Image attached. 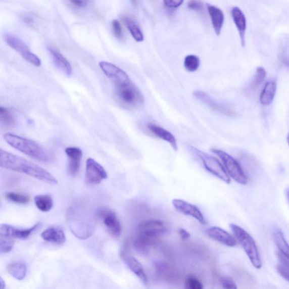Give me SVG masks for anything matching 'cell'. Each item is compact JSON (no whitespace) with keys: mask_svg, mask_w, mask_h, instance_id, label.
Instances as JSON below:
<instances>
[{"mask_svg":"<svg viewBox=\"0 0 289 289\" xmlns=\"http://www.w3.org/2000/svg\"><path fill=\"white\" fill-rule=\"evenodd\" d=\"M0 166L6 169L30 176L47 184L55 185L58 181L51 173L44 168L1 149Z\"/></svg>","mask_w":289,"mask_h":289,"instance_id":"cell-1","label":"cell"},{"mask_svg":"<svg viewBox=\"0 0 289 289\" xmlns=\"http://www.w3.org/2000/svg\"><path fill=\"white\" fill-rule=\"evenodd\" d=\"M4 138L9 146L28 157L43 162L51 160L50 154L46 149L32 139L12 133L4 134Z\"/></svg>","mask_w":289,"mask_h":289,"instance_id":"cell-2","label":"cell"},{"mask_svg":"<svg viewBox=\"0 0 289 289\" xmlns=\"http://www.w3.org/2000/svg\"><path fill=\"white\" fill-rule=\"evenodd\" d=\"M236 239L238 240L246 254H247L253 266L257 269H261L262 263L258 249L255 240L248 232L239 226L231 224L229 225Z\"/></svg>","mask_w":289,"mask_h":289,"instance_id":"cell-3","label":"cell"},{"mask_svg":"<svg viewBox=\"0 0 289 289\" xmlns=\"http://www.w3.org/2000/svg\"><path fill=\"white\" fill-rule=\"evenodd\" d=\"M211 151L220 159L229 177L239 184H248V177L237 160L228 153L219 149H213Z\"/></svg>","mask_w":289,"mask_h":289,"instance_id":"cell-4","label":"cell"},{"mask_svg":"<svg viewBox=\"0 0 289 289\" xmlns=\"http://www.w3.org/2000/svg\"><path fill=\"white\" fill-rule=\"evenodd\" d=\"M76 213H75L73 217H71L70 219L72 232L79 238H88L93 233L94 220L91 217L85 214L83 210H81V213L80 211L79 212V215L77 212Z\"/></svg>","mask_w":289,"mask_h":289,"instance_id":"cell-5","label":"cell"},{"mask_svg":"<svg viewBox=\"0 0 289 289\" xmlns=\"http://www.w3.org/2000/svg\"><path fill=\"white\" fill-rule=\"evenodd\" d=\"M117 95L120 103L128 108L141 107L144 104V98L141 91L132 82L118 86Z\"/></svg>","mask_w":289,"mask_h":289,"instance_id":"cell-6","label":"cell"},{"mask_svg":"<svg viewBox=\"0 0 289 289\" xmlns=\"http://www.w3.org/2000/svg\"><path fill=\"white\" fill-rule=\"evenodd\" d=\"M167 232L166 226L137 230V234L134 240V247L139 252H147L149 248L157 244L161 236Z\"/></svg>","mask_w":289,"mask_h":289,"instance_id":"cell-7","label":"cell"},{"mask_svg":"<svg viewBox=\"0 0 289 289\" xmlns=\"http://www.w3.org/2000/svg\"><path fill=\"white\" fill-rule=\"evenodd\" d=\"M191 149L200 159L207 170L226 184H230V178L226 173L223 165L218 159L196 148L191 147Z\"/></svg>","mask_w":289,"mask_h":289,"instance_id":"cell-8","label":"cell"},{"mask_svg":"<svg viewBox=\"0 0 289 289\" xmlns=\"http://www.w3.org/2000/svg\"><path fill=\"white\" fill-rule=\"evenodd\" d=\"M7 44L15 50L19 55L31 64L35 66H40L41 61L36 55L33 54L29 48L20 38L15 35L8 34L6 36Z\"/></svg>","mask_w":289,"mask_h":289,"instance_id":"cell-9","label":"cell"},{"mask_svg":"<svg viewBox=\"0 0 289 289\" xmlns=\"http://www.w3.org/2000/svg\"><path fill=\"white\" fill-rule=\"evenodd\" d=\"M99 66L104 74L114 82L117 87L131 83L126 72L117 66L106 61L100 62Z\"/></svg>","mask_w":289,"mask_h":289,"instance_id":"cell-10","label":"cell"},{"mask_svg":"<svg viewBox=\"0 0 289 289\" xmlns=\"http://www.w3.org/2000/svg\"><path fill=\"white\" fill-rule=\"evenodd\" d=\"M107 177L105 168L93 158H88L86 162V182L90 185H97Z\"/></svg>","mask_w":289,"mask_h":289,"instance_id":"cell-11","label":"cell"},{"mask_svg":"<svg viewBox=\"0 0 289 289\" xmlns=\"http://www.w3.org/2000/svg\"><path fill=\"white\" fill-rule=\"evenodd\" d=\"M194 95L196 99L201 101L202 103H204L211 109L215 111L216 112L226 115V116H235L236 113L232 108L217 102L204 91L197 90L195 91Z\"/></svg>","mask_w":289,"mask_h":289,"instance_id":"cell-12","label":"cell"},{"mask_svg":"<svg viewBox=\"0 0 289 289\" xmlns=\"http://www.w3.org/2000/svg\"><path fill=\"white\" fill-rule=\"evenodd\" d=\"M98 215L111 234L115 237H119L121 235L122 225L117 214L114 211L108 209L101 210L98 212Z\"/></svg>","mask_w":289,"mask_h":289,"instance_id":"cell-13","label":"cell"},{"mask_svg":"<svg viewBox=\"0 0 289 289\" xmlns=\"http://www.w3.org/2000/svg\"><path fill=\"white\" fill-rule=\"evenodd\" d=\"M172 205L175 209L180 213L192 217L202 224H206L204 216L198 207L179 199L173 200Z\"/></svg>","mask_w":289,"mask_h":289,"instance_id":"cell-14","label":"cell"},{"mask_svg":"<svg viewBox=\"0 0 289 289\" xmlns=\"http://www.w3.org/2000/svg\"><path fill=\"white\" fill-rule=\"evenodd\" d=\"M41 225V223H39L30 228L21 229L9 224H2L0 226V235L7 236L12 238L26 239Z\"/></svg>","mask_w":289,"mask_h":289,"instance_id":"cell-15","label":"cell"},{"mask_svg":"<svg viewBox=\"0 0 289 289\" xmlns=\"http://www.w3.org/2000/svg\"><path fill=\"white\" fill-rule=\"evenodd\" d=\"M209 237L229 247H234L237 242L232 235L222 228L213 226L206 230Z\"/></svg>","mask_w":289,"mask_h":289,"instance_id":"cell-16","label":"cell"},{"mask_svg":"<svg viewBox=\"0 0 289 289\" xmlns=\"http://www.w3.org/2000/svg\"><path fill=\"white\" fill-rule=\"evenodd\" d=\"M231 16L237 29L240 43L244 47L245 45L246 31L247 28V19L243 12L238 7H234L231 10Z\"/></svg>","mask_w":289,"mask_h":289,"instance_id":"cell-17","label":"cell"},{"mask_svg":"<svg viewBox=\"0 0 289 289\" xmlns=\"http://www.w3.org/2000/svg\"><path fill=\"white\" fill-rule=\"evenodd\" d=\"M65 152L69 158V172L71 175H75L80 170L83 152L78 148L69 147L66 149Z\"/></svg>","mask_w":289,"mask_h":289,"instance_id":"cell-18","label":"cell"},{"mask_svg":"<svg viewBox=\"0 0 289 289\" xmlns=\"http://www.w3.org/2000/svg\"><path fill=\"white\" fill-rule=\"evenodd\" d=\"M47 50L49 51L52 60L57 68L63 72L66 76H71L72 72V66L66 58L55 48L49 47L47 48Z\"/></svg>","mask_w":289,"mask_h":289,"instance_id":"cell-19","label":"cell"},{"mask_svg":"<svg viewBox=\"0 0 289 289\" xmlns=\"http://www.w3.org/2000/svg\"><path fill=\"white\" fill-rule=\"evenodd\" d=\"M207 8L211 18L212 25L218 36L220 35L224 23V13L221 10L211 4H207Z\"/></svg>","mask_w":289,"mask_h":289,"instance_id":"cell-20","label":"cell"},{"mask_svg":"<svg viewBox=\"0 0 289 289\" xmlns=\"http://www.w3.org/2000/svg\"><path fill=\"white\" fill-rule=\"evenodd\" d=\"M148 128L149 131H150L154 135L170 143L173 150L175 151H177L176 139L171 132L168 131L165 128L153 123L148 124Z\"/></svg>","mask_w":289,"mask_h":289,"instance_id":"cell-21","label":"cell"},{"mask_svg":"<svg viewBox=\"0 0 289 289\" xmlns=\"http://www.w3.org/2000/svg\"><path fill=\"white\" fill-rule=\"evenodd\" d=\"M41 236L46 242L57 245L64 244L66 240L64 231L57 227L48 228L42 232Z\"/></svg>","mask_w":289,"mask_h":289,"instance_id":"cell-22","label":"cell"},{"mask_svg":"<svg viewBox=\"0 0 289 289\" xmlns=\"http://www.w3.org/2000/svg\"><path fill=\"white\" fill-rule=\"evenodd\" d=\"M124 258L125 263H126L130 270L134 273V274H136L144 285H147L148 279L146 272H144L142 264L134 257L125 256Z\"/></svg>","mask_w":289,"mask_h":289,"instance_id":"cell-23","label":"cell"},{"mask_svg":"<svg viewBox=\"0 0 289 289\" xmlns=\"http://www.w3.org/2000/svg\"><path fill=\"white\" fill-rule=\"evenodd\" d=\"M277 89L276 83L273 80H269L265 85L260 95V102L264 106L271 105L275 97Z\"/></svg>","mask_w":289,"mask_h":289,"instance_id":"cell-24","label":"cell"},{"mask_svg":"<svg viewBox=\"0 0 289 289\" xmlns=\"http://www.w3.org/2000/svg\"><path fill=\"white\" fill-rule=\"evenodd\" d=\"M125 25L126 26L130 33L137 42H142L144 40L142 29L138 23L134 19L129 17L123 18Z\"/></svg>","mask_w":289,"mask_h":289,"instance_id":"cell-25","label":"cell"},{"mask_svg":"<svg viewBox=\"0 0 289 289\" xmlns=\"http://www.w3.org/2000/svg\"><path fill=\"white\" fill-rule=\"evenodd\" d=\"M278 60L280 64L289 69V36H283L280 42L278 49Z\"/></svg>","mask_w":289,"mask_h":289,"instance_id":"cell-26","label":"cell"},{"mask_svg":"<svg viewBox=\"0 0 289 289\" xmlns=\"http://www.w3.org/2000/svg\"><path fill=\"white\" fill-rule=\"evenodd\" d=\"M7 270L17 280H22L26 277L27 267L25 263L22 261L13 262L8 265Z\"/></svg>","mask_w":289,"mask_h":289,"instance_id":"cell-27","label":"cell"},{"mask_svg":"<svg viewBox=\"0 0 289 289\" xmlns=\"http://www.w3.org/2000/svg\"><path fill=\"white\" fill-rule=\"evenodd\" d=\"M274 242L280 250V252L285 256L289 261V245L284 237V235L280 229L274 230L273 234Z\"/></svg>","mask_w":289,"mask_h":289,"instance_id":"cell-28","label":"cell"},{"mask_svg":"<svg viewBox=\"0 0 289 289\" xmlns=\"http://www.w3.org/2000/svg\"><path fill=\"white\" fill-rule=\"evenodd\" d=\"M266 77V71L263 67H258L253 78L247 88V92L250 93L256 89Z\"/></svg>","mask_w":289,"mask_h":289,"instance_id":"cell-29","label":"cell"},{"mask_svg":"<svg viewBox=\"0 0 289 289\" xmlns=\"http://www.w3.org/2000/svg\"><path fill=\"white\" fill-rule=\"evenodd\" d=\"M34 201L37 208L44 213L51 211L54 205V200L49 195L36 196Z\"/></svg>","mask_w":289,"mask_h":289,"instance_id":"cell-30","label":"cell"},{"mask_svg":"<svg viewBox=\"0 0 289 289\" xmlns=\"http://www.w3.org/2000/svg\"><path fill=\"white\" fill-rule=\"evenodd\" d=\"M279 262L277 265V270L279 274L289 282V261L284 255L280 253L277 254Z\"/></svg>","mask_w":289,"mask_h":289,"instance_id":"cell-31","label":"cell"},{"mask_svg":"<svg viewBox=\"0 0 289 289\" xmlns=\"http://www.w3.org/2000/svg\"><path fill=\"white\" fill-rule=\"evenodd\" d=\"M184 66L185 69L189 72H195L200 66V60L195 55H188L185 58Z\"/></svg>","mask_w":289,"mask_h":289,"instance_id":"cell-32","label":"cell"},{"mask_svg":"<svg viewBox=\"0 0 289 289\" xmlns=\"http://www.w3.org/2000/svg\"><path fill=\"white\" fill-rule=\"evenodd\" d=\"M0 118L2 123L6 127H13L15 124V120L12 114L6 108H0Z\"/></svg>","mask_w":289,"mask_h":289,"instance_id":"cell-33","label":"cell"},{"mask_svg":"<svg viewBox=\"0 0 289 289\" xmlns=\"http://www.w3.org/2000/svg\"><path fill=\"white\" fill-rule=\"evenodd\" d=\"M6 198L9 201L21 205L27 204L30 201V197L28 196L14 192H8L6 195Z\"/></svg>","mask_w":289,"mask_h":289,"instance_id":"cell-34","label":"cell"},{"mask_svg":"<svg viewBox=\"0 0 289 289\" xmlns=\"http://www.w3.org/2000/svg\"><path fill=\"white\" fill-rule=\"evenodd\" d=\"M14 242L13 238L7 236L0 235V253H8L11 251L13 248Z\"/></svg>","mask_w":289,"mask_h":289,"instance_id":"cell-35","label":"cell"},{"mask_svg":"<svg viewBox=\"0 0 289 289\" xmlns=\"http://www.w3.org/2000/svg\"><path fill=\"white\" fill-rule=\"evenodd\" d=\"M156 268L159 275L165 279H170L173 276V271L169 266L165 263H157L156 264Z\"/></svg>","mask_w":289,"mask_h":289,"instance_id":"cell-36","label":"cell"},{"mask_svg":"<svg viewBox=\"0 0 289 289\" xmlns=\"http://www.w3.org/2000/svg\"><path fill=\"white\" fill-rule=\"evenodd\" d=\"M186 289H204L202 282L196 276L190 275L185 280Z\"/></svg>","mask_w":289,"mask_h":289,"instance_id":"cell-37","label":"cell"},{"mask_svg":"<svg viewBox=\"0 0 289 289\" xmlns=\"http://www.w3.org/2000/svg\"><path fill=\"white\" fill-rule=\"evenodd\" d=\"M220 281L223 289H237V285H236L233 278L229 276H224L221 277Z\"/></svg>","mask_w":289,"mask_h":289,"instance_id":"cell-38","label":"cell"},{"mask_svg":"<svg viewBox=\"0 0 289 289\" xmlns=\"http://www.w3.org/2000/svg\"><path fill=\"white\" fill-rule=\"evenodd\" d=\"M113 30L115 36L122 38L123 36V28L121 24L117 19H114L112 22Z\"/></svg>","mask_w":289,"mask_h":289,"instance_id":"cell-39","label":"cell"},{"mask_svg":"<svg viewBox=\"0 0 289 289\" xmlns=\"http://www.w3.org/2000/svg\"><path fill=\"white\" fill-rule=\"evenodd\" d=\"M204 3L201 1H190L187 3V7L192 11L200 12L203 10Z\"/></svg>","mask_w":289,"mask_h":289,"instance_id":"cell-40","label":"cell"},{"mask_svg":"<svg viewBox=\"0 0 289 289\" xmlns=\"http://www.w3.org/2000/svg\"><path fill=\"white\" fill-rule=\"evenodd\" d=\"M164 5L169 9H176L180 7L184 3L182 0H166L163 2Z\"/></svg>","mask_w":289,"mask_h":289,"instance_id":"cell-41","label":"cell"},{"mask_svg":"<svg viewBox=\"0 0 289 289\" xmlns=\"http://www.w3.org/2000/svg\"><path fill=\"white\" fill-rule=\"evenodd\" d=\"M179 234L180 238L184 240L188 239L190 237V234L184 229H179Z\"/></svg>","mask_w":289,"mask_h":289,"instance_id":"cell-42","label":"cell"},{"mask_svg":"<svg viewBox=\"0 0 289 289\" xmlns=\"http://www.w3.org/2000/svg\"><path fill=\"white\" fill-rule=\"evenodd\" d=\"M70 3L73 5L74 6L78 8H84L87 6L88 4V1H72Z\"/></svg>","mask_w":289,"mask_h":289,"instance_id":"cell-43","label":"cell"},{"mask_svg":"<svg viewBox=\"0 0 289 289\" xmlns=\"http://www.w3.org/2000/svg\"><path fill=\"white\" fill-rule=\"evenodd\" d=\"M286 194L287 196V201L289 204V188H287L286 190Z\"/></svg>","mask_w":289,"mask_h":289,"instance_id":"cell-44","label":"cell"},{"mask_svg":"<svg viewBox=\"0 0 289 289\" xmlns=\"http://www.w3.org/2000/svg\"><path fill=\"white\" fill-rule=\"evenodd\" d=\"M287 143H288V146H289V132H288V133L287 134Z\"/></svg>","mask_w":289,"mask_h":289,"instance_id":"cell-45","label":"cell"}]
</instances>
